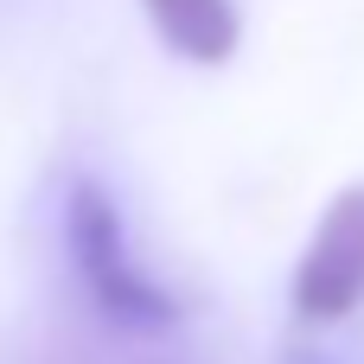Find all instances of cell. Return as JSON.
I'll return each mask as SVG.
<instances>
[{"label": "cell", "instance_id": "6da1fadb", "mask_svg": "<svg viewBox=\"0 0 364 364\" xmlns=\"http://www.w3.org/2000/svg\"><path fill=\"white\" fill-rule=\"evenodd\" d=\"M64 256H70V275L102 320H115L128 333H160L179 320V301L147 275V262L128 243L115 198L96 179H77L64 192Z\"/></svg>", "mask_w": 364, "mask_h": 364}, {"label": "cell", "instance_id": "3957f363", "mask_svg": "<svg viewBox=\"0 0 364 364\" xmlns=\"http://www.w3.org/2000/svg\"><path fill=\"white\" fill-rule=\"evenodd\" d=\"M141 13L186 64H230L243 45L237 0H141Z\"/></svg>", "mask_w": 364, "mask_h": 364}, {"label": "cell", "instance_id": "7a4b0ae2", "mask_svg": "<svg viewBox=\"0 0 364 364\" xmlns=\"http://www.w3.org/2000/svg\"><path fill=\"white\" fill-rule=\"evenodd\" d=\"M358 307H364V186H346L301 250L294 314L307 326H333Z\"/></svg>", "mask_w": 364, "mask_h": 364}]
</instances>
